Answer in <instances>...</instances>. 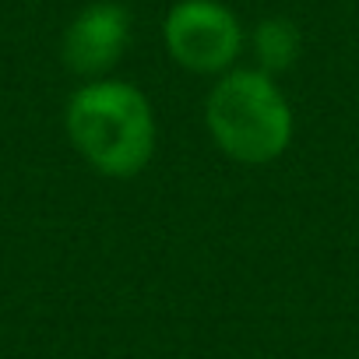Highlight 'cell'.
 Instances as JSON below:
<instances>
[{"instance_id":"3","label":"cell","mask_w":359,"mask_h":359,"mask_svg":"<svg viewBox=\"0 0 359 359\" xmlns=\"http://www.w3.org/2000/svg\"><path fill=\"white\" fill-rule=\"evenodd\" d=\"M169 57L194 74H222L240 57L243 29L219 0H180L162 25Z\"/></svg>"},{"instance_id":"2","label":"cell","mask_w":359,"mask_h":359,"mask_svg":"<svg viewBox=\"0 0 359 359\" xmlns=\"http://www.w3.org/2000/svg\"><path fill=\"white\" fill-rule=\"evenodd\" d=\"M205 123L212 141L243 165L275 162L292 141V113L264 71H229L208 95Z\"/></svg>"},{"instance_id":"1","label":"cell","mask_w":359,"mask_h":359,"mask_svg":"<svg viewBox=\"0 0 359 359\" xmlns=\"http://www.w3.org/2000/svg\"><path fill=\"white\" fill-rule=\"evenodd\" d=\"M67 134L81 158L106 176H137L155 155V116L127 81H92L67 102Z\"/></svg>"},{"instance_id":"5","label":"cell","mask_w":359,"mask_h":359,"mask_svg":"<svg viewBox=\"0 0 359 359\" xmlns=\"http://www.w3.org/2000/svg\"><path fill=\"white\" fill-rule=\"evenodd\" d=\"M299 29L289 18H264L254 29V57H257V71H264L268 78L289 71L299 60Z\"/></svg>"},{"instance_id":"4","label":"cell","mask_w":359,"mask_h":359,"mask_svg":"<svg viewBox=\"0 0 359 359\" xmlns=\"http://www.w3.org/2000/svg\"><path fill=\"white\" fill-rule=\"evenodd\" d=\"M127 39H130V15L113 0H99L67 25L64 60L74 74L99 78L123 57Z\"/></svg>"}]
</instances>
